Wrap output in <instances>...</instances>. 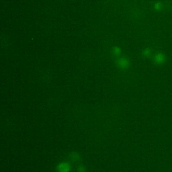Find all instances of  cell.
<instances>
[{"mask_svg":"<svg viewBox=\"0 0 172 172\" xmlns=\"http://www.w3.org/2000/svg\"><path fill=\"white\" fill-rule=\"evenodd\" d=\"M59 170L61 172H67L69 170V166L67 164H61L59 168Z\"/></svg>","mask_w":172,"mask_h":172,"instance_id":"cell-1","label":"cell"}]
</instances>
